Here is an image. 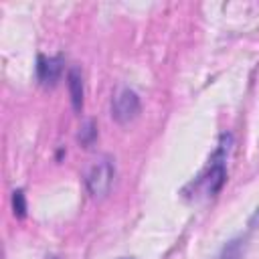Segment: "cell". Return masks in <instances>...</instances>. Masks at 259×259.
Here are the masks:
<instances>
[{"instance_id": "cell-1", "label": "cell", "mask_w": 259, "mask_h": 259, "mask_svg": "<svg viewBox=\"0 0 259 259\" xmlns=\"http://www.w3.org/2000/svg\"><path fill=\"white\" fill-rule=\"evenodd\" d=\"M229 150H231V136L223 134L221 142H219V148L210 156L206 168L190 184H186V188H184L186 198H190L194 202L206 200V198H212L223 188V184L227 180V156H229Z\"/></svg>"}, {"instance_id": "cell-2", "label": "cell", "mask_w": 259, "mask_h": 259, "mask_svg": "<svg viewBox=\"0 0 259 259\" xmlns=\"http://www.w3.org/2000/svg\"><path fill=\"white\" fill-rule=\"evenodd\" d=\"M113 176H115V168L111 164L109 158H99L91 164L89 172H87V188L93 196H105L107 190L111 188V182H113Z\"/></svg>"}, {"instance_id": "cell-3", "label": "cell", "mask_w": 259, "mask_h": 259, "mask_svg": "<svg viewBox=\"0 0 259 259\" xmlns=\"http://www.w3.org/2000/svg\"><path fill=\"white\" fill-rule=\"evenodd\" d=\"M140 113V99L132 89H121L111 101V115L119 123L136 119Z\"/></svg>"}, {"instance_id": "cell-4", "label": "cell", "mask_w": 259, "mask_h": 259, "mask_svg": "<svg viewBox=\"0 0 259 259\" xmlns=\"http://www.w3.org/2000/svg\"><path fill=\"white\" fill-rule=\"evenodd\" d=\"M63 63L59 57H38L36 61V77L42 85H55L61 77Z\"/></svg>"}, {"instance_id": "cell-5", "label": "cell", "mask_w": 259, "mask_h": 259, "mask_svg": "<svg viewBox=\"0 0 259 259\" xmlns=\"http://www.w3.org/2000/svg\"><path fill=\"white\" fill-rule=\"evenodd\" d=\"M67 79H69V93H71L73 107H75V111H79L83 105V79L77 69H71Z\"/></svg>"}, {"instance_id": "cell-6", "label": "cell", "mask_w": 259, "mask_h": 259, "mask_svg": "<svg viewBox=\"0 0 259 259\" xmlns=\"http://www.w3.org/2000/svg\"><path fill=\"white\" fill-rule=\"evenodd\" d=\"M243 249H245V241L243 239H233L223 247V251L217 255V259H241Z\"/></svg>"}, {"instance_id": "cell-7", "label": "cell", "mask_w": 259, "mask_h": 259, "mask_svg": "<svg viewBox=\"0 0 259 259\" xmlns=\"http://www.w3.org/2000/svg\"><path fill=\"white\" fill-rule=\"evenodd\" d=\"M12 204H14V214L22 219V217L26 214V202H24V192H22V190H16V192H14Z\"/></svg>"}]
</instances>
